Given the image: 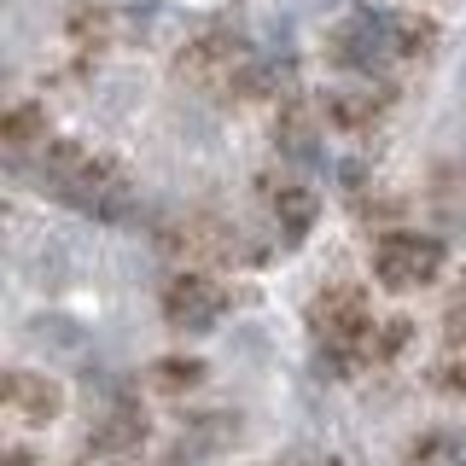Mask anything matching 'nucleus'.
<instances>
[{"mask_svg": "<svg viewBox=\"0 0 466 466\" xmlns=\"http://www.w3.org/2000/svg\"><path fill=\"white\" fill-rule=\"evenodd\" d=\"M41 181H47V193L58 204L99 216V222H116L135 204V187H128L123 164H111V157H99L94 146H76V140H53L41 152Z\"/></svg>", "mask_w": 466, "mask_h": 466, "instance_id": "f257e3e1", "label": "nucleus"}, {"mask_svg": "<svg viewBox=\"0 0 466 466\" xmlns=\"http://www.w3.org/2000/svg\"><path fill=\"white\" fill-rule=\"evenodd\" d=\"M303 320H309L315 344H320V361H327L332 373H356V368H373V303L368 291H361L356 280H327L309 298V309H303Z\"/></svg>", "mask_w": 466, "mask_h": 466, "instance_id": "f03ea898", "label": "nucleus"}, {"mask_svg": "<svg viewBox=\"0 0 466 466\" xmlns=\"http://www.w3.org/2000/svg\"><path fill=\"white\" fill-rule=\"evenodd\" d=\"M257 65L251 41L239 35L233 24H204L198 35L181 41V53H175V82L198 87V94H228L245 82V70Z\"/></svg>", "mask_w": 466, "mask_h": 466, "instance_id": "7ed1b4c3", "label": "nucleus"}, {"mask_svg": "<svg viewBox=\"0 0 466 466\" xmlns=\"http://www.w3.org/2000/svg\"><path fill=\"white\" fill-rule=\"evenodd\" d=\"M397 58V29H390V6H350L339 24L327 29V65L356 70L373 82V70H385Z\"/></svg>", "mask_w": 466, "mask_h": 466, "instance_id": "20e7f679", "label": "nucleus"}, {"mask_svg": "<svg viewBox=\"0 0 466 466\" xmlns=\"http://www.w3.org/2000/svg\"><path fill=\"white\" fill-rule=\"evenodd\" d=\"M443 239L437 233H414V228H390V233H379V245H373V274H379V286H390V291H420V286H431L437 274H443Z\"/></svg>", "mask_w": 466, "mask_h": 466, "instance_id": "39448f33", "label": "nucleus"}, {"mask_svg": "<svg viewBox=\"0 0 466 466\" xmlns=\"http://www.w3.org/2000/svg\"><path fill=\"white\" fill-rule=\"evenodd\" d=\"M157 245H164L169 257H181L187 268H210V262H233L239 257V228L222 222V216H210V210H187V216H175V222L157 233Z\"/></svg>", "mask_w": 466, "mask_h": 466, "instance_id": "423d86ee", "label": "nucleus"}, {"mask_svg": "<svg viewBox=\"0 0 466 466\" xmlns=\"http://www.w3.org/2000/svg\"><path fill=\"white\" fill-rule=\"evenodd\" d=\"M157 309H164L169 332H210L216 320L228 315V286L210 280V274H198V268H181V274H169Z\"/></svg>", "mask_w": 466, "mask_h": 466, "instance_id": "0eeeda50", "label": "nucleus"}, {"mask_svg": "<svg viewBox=\"0 0 466 466\" xmlns=\"http://www.w3.org/2000/svg\"><path fill=\"white\" fill-rule=\"evenodd\" d=\"M0 408H6L12 426L41 431L65 414V390H58V379L35 373V368H6V379H0Z\"/></svg>", "mask_w": 466, "mask_h": 466, "instance_id": "6e6552de", "label": "nucleus"}, {"mask_svg": "<svg viewBox=\"0 0 466 466\" xmlns=\"http://www.w3.org/2000/svg\"><path fill=\"white\" fill-rule=\"evenodd\" d=\"M146 449V408L140 397H111V408L87 431V455L94 461H128Z\"/></svg>", "mask_w": 466, "mask_h": 466, "instance_id": "1a4fd4ad", "label": "nucleus"}, {"mask_svg": "<svg viewBox=\"0 0 466 466\" xmlns=\"http://www.w3.org/2000/svg\"><path fill=\"white\" fill-rule=\"evenodd\" d=\"M390 87L385 82H368V87H344V94H327L320 99V116H327L332 128H344V135H368L379 116L390 111Z\"/></svg>", "mask_w": 466, "mask_h": 466, "instance_id": "9d476101", "label": "nucleus"}, {"mask_svg": "<svg viewBox=\"0 0 466 466\" xmlns=\"http://www.w3.org/2000/svg\"><path fill=\"white\" fill-rule=\"evenodd\" d=\"M320 99H303V94H286L280 111H274V146H280L286 157H315L320 146Z\"/></svg>", "mask_w": 466, "mask_h": 466, "instance_id": "9b49d317", "label": "nucleus"}, {"mask_svg": "<svg viewBox=\"0 0 466 466\" xmlns=\"http://www.w3.org/2000/svg\"><path fill=\"white\" fill-rule=\"evenodd\" d=\"M111 35H116V18H111L106 0H76V6L65 12V41H70L76 58H99L111 47Z\"/></svg>", "mask_w": 466, "mask_h": 466, "instance_id": "f8f14e48", "label": "nucleus"}, {"mask_svg": "<svg viewBox=\"0 0 466 466\" xmlns=\"http://www.w3.org/2000/svg\"><path fill=\"white\" fill-rule=\"evenodd\" d=\"M268 210H274V228H280V239H286V245H298L303 233L315 228L320 198L309 193V187H268Z\"/></svg>", "mask_w": 466, "mask_h": 466, "instance_id": "ddd939ff", "label": "nucleus"}, {"mask_svg": "<svg viewBox=\"0 0 466 466\" xmlns=\"http://www.w3.org/2000/svg\"><path fill=\"white\" fill-rule=\"evenodd\" d=\"M0 140L12 146V152H47V106L41 99H18L6 116H0Z\"/></svg>", "mask_w": 466, "mask_h": 466, "instance_id": "4468645a", "label": "nucleus"}, {"mask_svg": "<svg viewBox=\"0 0 466 466\" xmlns=\"http://www.w3.org/2000/svg\"><path fill=\"white\" fill-rule=\"evenodd\" d=\"M146 385H152L157 397H187V390L204 385V361L198 356H157L152 368H146Z\"/></svg>", "mask_w": 466, "mask_h": 466, "instance_id": "2eb2a0df", "label": "nucleus"}, {"mask_svg": "<svg viewBox=\"0 0 466 466\" xmlns=\"http://www.w3.org/2000/svg\"><path fill=\"white\" fill-rule=\"evenodd\" d=\"M390 29H397V58H431L443 29L426 12H390Z\"/></svg>", "mask_w": 466, "mask_h": 466, "instance_id": "dca6fc26", "label": "nucleus"}, {"mask_svg": "<svg viewBox=\"0 0 466 466\" xmlns=\"http://www.w3.org/2000/svg\"><path fill=\"white\" fill-rule=\"evenodd\" d=\"M414 466H466V431H431L426 443H414Z\"/></svg>", "mask_w": 466, "mask_h": 466, "instance_id": "f3484780", "label": "nucleus"}, {"mask_svg": "<svg viewBox=\"0 0 466 466\" xmlns=\"http://www.w3.org/2000/svg\"><path fill=\"white\" fill-rule=\"evenodd\" d=\"M233 437H239V414H204V420L187 426V443L193 449H222Z\"/></svg>", "mask_w": 466, "mask_h": 466, "instance_id": "a211bd4d", "label": "nucleus"}, {"mask_svg": "<svg viewBox=\"0 0 466 466\" xmlns=\"http://www.w3.org/2000/svg\"><path fill=\"white\" fill-rule=\"evenodd\" d=\"M408 339H414V327H408V320H385V327L373 332V368H379V361H390V356H402Z\"/></svg>", "mask_w": 466, "mask_h": 466, "instance_id": "6ab92c4d", "label": "nucleus"}, {"mask_svg": "<svg viewBox=\"0 0 466 466\" xmlns=\"http://www.w3.org/2000/svg\"><path fill=\"white\" fill-rule=\"evenodd\" d=\"M443 339L455 350H466V280L449 291V303H443Z\"/></svg>", "mask_w": 466, "mask_h": 466, "instance_id": "aec40b11", "label": "nucleus"}, {"mask_svg": "<svg viewBox=\"0 0 466 466\" xmlns=\"http://www.w3.org/2000/svg\"><path fill=\"white\" fill-rule=\"evenodd\" d=\"M268 466H339L332 455H286V461H268Z\"/></svg>", "mask_w": 466, "mask_h": 466, "instance_id": "412c9836", "label": "nucleus"}, {"mask_svg": "<svg viewBox=\"0 0 466 466\" xmlns=\"http://www.w3.org/2000/svg\"><path fill=\"white\" fill-rule=\"evenodd\" d=\"M0 466H41L35 455H24V449H6V461H0Z\"/></svg>", "mask_w": 466, "mask_h": 466, "instance_id": "4be33fe9", "label": "nucleus"}, {"mask_svg": "<svg viewBox=\"0 0 466 466\" xmlns=\"http://www.w3.org/2000/svg\"><path fill=\"white\" fill-rule=\"evenodd\" d=\"M164 466H181V461H164Z\"/></svg>", "mask_w": 466, "mask_h": 466, "instance_id": "5701e85b", "label": "nucleus"}, {"mask_svg": "<svg viewBox=\"0 0 466 466\" xmlns=\"http://www.w3.org/2000/svg\"><path fill=\"white\" fill-rule=\"evenodd\" d=\"M414 6H420V0H414Z\"/></svg>", "mask_w": 466, "mask_h": 466, "instance_id": "b1692460", "label": "nucleus"}]
</instances>
